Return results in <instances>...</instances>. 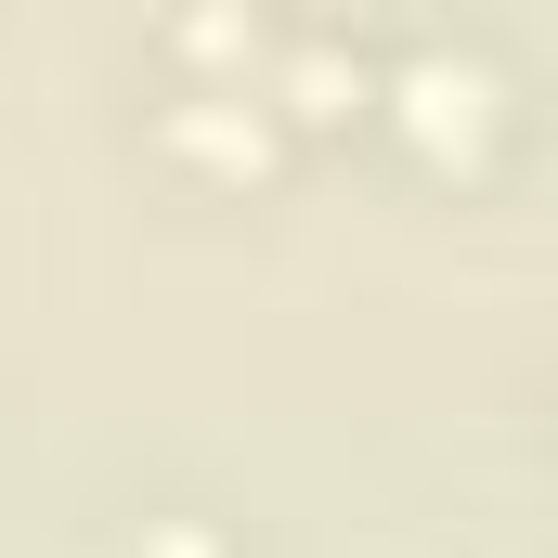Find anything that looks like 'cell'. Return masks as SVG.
<instances>
[{
  "label": "cell",
  "instance_id": "6da1fadb",
  "mask_svg": "<svg viewBox=\"0 0 558 558\" xmlns=\"http://www.w3.org/2000/svg\"><path fill=\"white\" fill-rule=\"evenodd\" d=\"M131 558H247L208 507H143V533H131Z\"/></svg>",
  "mask_w": 558,
  "mask_h": 558
}]
</instances>
